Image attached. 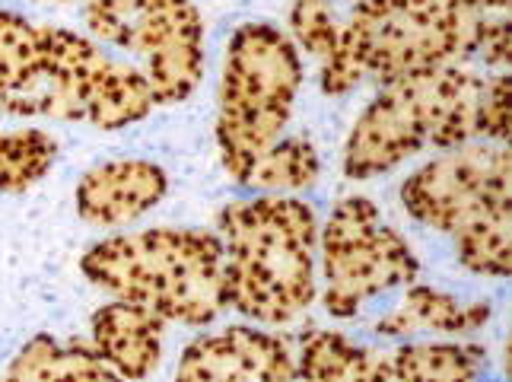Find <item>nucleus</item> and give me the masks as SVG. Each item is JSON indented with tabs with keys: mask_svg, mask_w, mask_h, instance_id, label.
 <instances>
[{
	"mask_svg": "<svg viewBox=\"0 0 512 382\" xmlns=\"http://www.w3.org/2000/svg\"><path fill=\"white\" fill-rule=\"evenodd\" d=\"M328 316L353 319L388 290L417 281L420 262L398 230L382 223L369 198H344L319 233Z\"/></svg>",
	"mask_w": 512,
	"mask_h": 382,
	"instance_id": "obj_8",
	"label": "nucleus"
},
{
	"mask_svg": "<svg viewBox=\"0 0 512 382\" xmlns=\"http://www.w3.org/2000/svg\"><path fill=\"white\" fill-rule=\"evenodd\" d=\"M67 367V344L51 335H35L13 357L4 382H61Z\"/></svg>",
	"mask_w": 512,
	"mask_h": 382,
	"instance_id": "obj_19",
	"label": "nucleus"
},
{
	"mask_svg": "<svg viewBox=\"0 0 512 382\" xmlns=\"http://www.w3.org/2000/svg\"><path fill=\"white\" fill-rule=\"evenodd\" d=\"M58 4H67V0H58Z\"/></svg>",
	"mask_w": 512,
	"mask_h": 382,
	"instance_id": "obj_22",
	"label": "nucleus"
},
{
	"mask_svg": "<svg viewBox=\"0 0 512 382\" xmlns=\"http://www.w3.org/2000/svg\"><path fill=\"white\" fill-rule=\"evenodd\" d=\"M490 322V303L474 300L462 303L452 293L439 287L408 284L392 312L373 325V332L382 338H411L420 332L433 335H468L474 328Z\"/></svg>",
	"mask_w": 512,
	"mask_h": 382,
	"instance_id": "obj_13",
	"label": "nucleus"
},
{
	"mask_svg": "<svg viewBox=\"0 0 512 382\" xmlns=\"http://www.w3.org/2000/svg\"><path fill=\"white\" fill-rule=\"evenodd\" d=\"M55 156V137L39 128L0 134V191L20 195L35 182H42L51 163H55Z\"/></svg>",
	"mask_w": 512,
	"mask_h": 382,
	"instance_id": "obj_17",
	"label": "nucleus"
},
{
	"mask_svg": "<svg viewBox=\"0 0 512 382\" xmlns=\"http://www.w3.org/2000/svg\"><path fill=\"white\" fill-rule=\"evenodd\" d=\"M7 109V90H4V83H0V112Z\"/></svg>",
	"mask_w": 512,
	"mask_h": 382,
	"instance_id": "obj_21",
	"label": "nucleus"
},
{
	"mask_svg": "<svg viewBox=\"0 0 512 382\" xmlns=\"http://www.w3.org/2000/svg\"><path fill=\"white\" fill-rule=\"evenodd\" d=\"M166 322L134 303L115 300L93 312V347L128 382L147 379L163 357Z\"/></svg>",
	"mask_w": 512,
	"mask_h": 382,
	"instance_id": "obj_12",
	"label": "nucleus"
},
{
	"mask_svg": "<svg viewBox=\"0 0 512 382\" xmlns=\"http://www.w3.org/2000/svg\"><path fill=\"white\" fill-rule=\"evenodd\" d=\"M153 93L144 71L134 64L109 61L99 74L90 99H86V118L93 128L118 131L128 128L134 121H144L153 112Z\"/></svg>",
	"mask_w": 512,
	"mask_h": 382,
	"instance_id": "obj_15",
	"label": "nucleus"
},
{
	"mask_svg": "<svg viewBox=\"0 0 512 382\" xmlns=\"http://www.w3.org/2000/svg\"><path fill=\"white\" fill-rule=\"evenodd\" d=\"M223 242L226 309L264 325L299 319L315 300L319 217L312 204L287 195H258L217 214Z\"/></svg>",
	"mask_w": 512,
	"mask_h": 382,
	"instance_id": "obj_3",
	"label": "nucleus"
},
{
	"mask_svg": "<svg viewBox=\"0 0 512 382\" xmlns=\"http://www.w3.org/2000/svg\"><path fill=\"white\" fill-rule=\"evenodd\" d=\"M86 29L144 61L156 106L185 102L204 77V20L191 0H86Z\"/></svg>",
	"mask_w": 512,
	"mask_h": 382,
	"instance_id": "obj_7",
	"label": "nucleus"
},
{
	"mask_svg": "<svg viewBox=\"0 0 512 382\" xmlns=\"http://www.w3.org/2000/svg\"><path fill=\"white\" fill-rule=\"evenodd\" d=\"M401 204L423 227L452 236L468 271L512 274V156L506 144L474 141L446 150L401 182Z\"/></svg>",
	"mask_w": 512,
	"mask_h": 382,
	"instance_id": "obj_5",
	"label": "nucleus"
},
{
	"mask_svg": "<svg viewBox=\"0 0 512 382\" xmlns=\"http://www.w3.org/2000/svg\"><path fill=\"white\" fill-rule=\"evenodd\" d=\"M509 0H357L322 61V93L395 83L446 64L509 67Z\"/></svg>",
	"mask_w": 512,
	"mask_h": 382,
	"instance_id": "obj_1",
	"label": "nucleus"
},
{
	"mask_svg": "<svg viewBox=\"0 0 512 382\" xmlns=\"http://www.w3.org/2000/svg\"><path fill=\"white\" fill-rule=\"evenodd\" d=\"M175 382H296V357L284 338L229 325L185 347Z\"/></svg>",
	"mask_w": 512,
	"mask_h": 382,
	"instance_id": "obj_10",
	"label": "nucleus"
},
{
	"mask_svg": "<svg viewBox=\"0 0 512 382\" xmlns=\"http://www.w3.org/2000/svg\"><path fill=\"white\" fill-rule=\"evenodd\" d=\"M80 271L118 300L163 322L204 328L226 312L223 242L210 230L153 227L96 242Z\"/></svg>",
	"mask_w": 512,
	"mask_h": 382,
	"instance_id": "obj_4",
	"label": "nucleus"
},
{
	"mask_svg": "<svg viewBox=\"0 0 512 382\" xmlns=\"http://www.w3.org/2000/svg\"><path fill=\"white\" fill-rule=\"evenodd\" d=\"M0 83L7 90L4 112L35 118V102L45 83L42 23H29L13 10H0Z\"/></svg>",
	"mask_w": 512,
	"mask_h": 382,
	"instance_id": "obj_14",
	"label": "nucleus"
},
{
	"mask_svg": "<svg viewBox=\"0 0 512 382\" xmlns=\"http://www.w3.org/2000/svg\"><path fill=\"white\" fill-rule=\"evenodd\" d=\"M169 179L153 160H112L83 172L74 201L77 214L93 227H125L166 198Z\"/></svg>",
	"mask_w": 512,
	"mask_h": 382,
	"instance_id": "obj_11",
	"label": "nucleus"
},
{
	"mask_svg": "<svg viewBox=\"0 0 512 382\" xmlns=\"http://www.w3.org/2000/svg\"><path fill=\"white\" fill-rule=\"evenodd\" d=\"M61 382H128L121 379L109 363H105L93 344L86 341H70L67 344V367Z\"/></svg>",
	"mask_w": 512,
	"mask_h": 382,
	"instance_id": "obj_20",
	"label": "nucleus"
},
{
	"mask_svg": "<svg viewBox=\"0 0 512 382\" xmlns=\"http://www.w3.org/2000/svg\"><path fill=\"white\" fill-rule=\"evenodd\" d=\"M290 32H293L296 48H303L306 55L319 58V61H328L334 45H338L341 23L334 20V13L325 0H293Z\"/></svg>",
	"mask_w": 512,
	"mask_h": 382,
	"instance_id": "obj_18",
	"label": "nucleus"
},
{
	"mask_svg": "<svg viewBox=\"0 0 512 382\" xmlns=\"http://www.w3.org/2000/svg\"><path fill=\"white\" fill-rule=\"evenodd\" d=\"M487 363L481 344L420 341L366 347L331 328L303 338L296 379L303 382H474Z\"/></svg>",
	"mask_w": 512,
	"mask_h": 382,
	"instance_id": "obj_9",
	"label": "nucleus"
},
{
	"mask_svg": "<svg viewBox=\"0 0 512 382\" xmlns=\"http://www.w3.org/2000/svg\"><path fill=\"white\" fill-rule=\"evenodd\" d=\"M322 176L319 150L306 137H280L274 147L264 150L239 185L252 191H299L312 188Z\"/></svg>",
	"mask_w": 512,
	"mask_h": 382,
	"instance_id": "obj_16",
	"label": "nucleus"
},
{
	"mask_svg": "<svg viewBox=\"0 0 512 382\" xmlns=\"http://www.w3.org/2000/svg\"><path fill=\"white\" fill-rule=\"evenodd\" d=\"M509 74L484 77L471 64H446L379 86L344 144V176L376 179L420 150L509 141Z\"/></svg>",
	"mask_w": 512,
	"mask_h": 382,
	"instance_id": "obj_2",
	"label": "nucleus"
},
{
	"mask_svg": "<svg viewBox=\"0 0 512 382\" xmlns=\"http://www.w3.org/2000/svg\"><path fill=\"white\" fill-rule=\"evenodd\" d=\"M303 86V58L287 32L271 23H245L233 32L223 58L217 147L236 182L287 131Z\"/></svg>",
	"mask_w": 512,
	"mask_h": 382,
	"instance_id": "obj_6",
	"label": "nucleus"
}]
</instances>
